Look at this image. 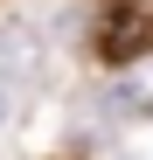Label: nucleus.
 <instances>
[{
  "mask_svg": "<svg viewBox=\"0 0 153 160\" xmlns=\"http://www.w3.org/2000/svg\"><path fill=\"white\" fill-rule=\"evenodd\" d=\"M35 63V42H21V35H0V77H21Z\"/></svg>",
  "mask_w": 153,
  "mask_h": 160,
  "instance_id": "f03ea898",
  "label": "nucleus"
},
{
  "mask_svg": "<svg viewBox=\"0 0 153 160\" xmlns=\"http://www.w3.org/2000/svg\"><path fill=\"white\" fill-rule=\"evenodd\" d=\"M97 42H105V56H111V63H125L132 49H146V42H153V21H146V7H139V0H118Z\"/></svg>",
  "mask_w": 153,
  "mask_h": 160,
  "instance_id": "f257e3e1",
  "label": "nucleus"
},
{
  "mask_svg": "<svg viewBox=\"0 0 153 160\" xmlns=\"http://www.w3.org/2000/svg\"><path fill=\"white\" fill-rule=\"evenodd\" d=\"M0 125H7V91H0Z\"/></svg>",
  "mask_w": 153,
  "mask_h": 160,
  "instance_id": "7ed1b4c3",
  "label": "nucleus"
}]
</instances>
